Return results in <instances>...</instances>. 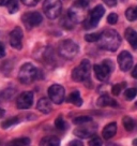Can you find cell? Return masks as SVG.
I'll return each mask as SVG.
<instances>
[{"label":"cell","mask_w":137,"mask_h":146,"mask_svg":"<svg viewBox=\"0 0 137 146\" xmlns=\"http://www.w3.org/2000/svg\"><path fill=\"white\" fill-rule=\"evenodd\" d=\"M103 66H104V67H105L106 69H107V70H108V71H109L110 73L113 72V71H114V69H115V64H114V62H113V61H111V60L110 59H106V60H104V61H103Z\"/></svg>","instance_id":"d6a6232c"},{"label":"cell","mask_w":137,"mask_h":146,"mask_svg":"<svg viewBox=\"0 0 137 146\" xmlns=\"http://www.w3.org/2000/svg\"><path fill=\"white\" fill-rule=\"evenodd\" d=\"M97 105L101 108H105V106H117V102L107 95H103L97 99Z\"/></svg>","instance_id":"ac0fdd59"},{"label":"cell","mask_w":137,"mask_h":146,"mask_svg":"<svg viewBox=\"0 0 137 146\" xmlns=\"http://www.w3.org/2000/svg\"><path fill=\"white\" fill-rule=\"evenodd\" d=\"M8 0H0V5H7Z\"/></svg>","instance_id":"60d3db41"},{"label":"cell","mask_w":137,"mask_h":146,"mask_svg":"<svg viewBox=\"0 0 137 146\" xmlns=\"http://www.w3.org/2000/svg\"><path fill=\"white\" fill-rule=\"evenodd\" d=\"M55 126L57 129H60V130H64L65 128H67V123L64 121V119L59 116V117H57L55 120Z\"/></svg>","instance_id":"f1b7e54d"},{"label":"cell","mask_w":137,"mask_h":146,"mask_svg":"<svg viewBox=\"0 0 137 146\" xmlns=\"http://www.w3.org/2000/svg\"><path fill=\"white\" fill-rule=\"evenodd\" d=\"M5 115V111L3 109H0V118H2Z\"/></svg>","instance_id":"ab89813d"},{"label":"cell","mask_w":137,"mask_h":146,"mask_svg":"<svg viewBox=\"0 0 137 146\" xmlns=\"http://www.w3.org/2000/svg\"><path fill=\"white\" fill-rule=\"evenodd\" d=\"M100 38V33H89L85 36V40L87 42H97Z\"/></svg>","instance_id":"f546056e"},{"label":"cell","mask_w":137,"mask_h":146,"mask_svg":"<svg viewBox=\"0 0 137 146\" xmlns=\"http://www.w3.org/2000/svg\"><path fill=\"white\" fill-rule=\"evenodd\" d=\"M91 121H92V118L89 117V116H79V117L74 118V120H73V123H75V125H78V126H82V125H85V123H91Z\"/></svg>","instance_id":"4316f807"},{"label":"cell","mask_w":137,"mask_h":146,"mask_svg":"<svg viewBox=\"0 0 137 146\" xmlns=\"http://www.w3.org/2000/svg\"><path fill=\"white\" fill-rule=\"evenodd\" d=\"M96 125L91 123H85L82 125L80 127H78L77 129L74 130V134L78 137H82V139H87V137H92L96 133Z\"/></svg>","instance_id":"30bf717a"},{"label":"cell","mask_w":137,"mask_h":146,"mask_svg":"<svg viewBox=\"0 0 137 146\" xmlns=\"http://www.w3.org/2000/svg\"><path fill=\"white\" fill-rule=\"evenodd\" d=\"M132 76L134 78H136L137 80V64L135 66V68L133 69V71H132Z\"/></svg>","instance_id":"f35d334b"},{"label":"cell","mask_w":137,"mask_h":146,"mask_svg":"<svg viewBox=\"0 0 137 146\" xmlns=\"http://www.w3.org/2000/svg\"><path fill=\"white\" fill-rule=\"evenodd\" d=\"M133 145H134V146H137V139H135V140L133 141Z\"/></svg>","instance_id":"b9f144b4"},{"label":"cell","mask_w":137,"mask_h":146,"mask_svg":"<svg viewBox=\"0 0 137 146\" xmlns=\"http://www.w3.org/2000/svg\"><path fill=\"white\" fill-rule=\"evenodd\" d=\"M38 78V69L32 64H25L18 72V80L23 84H31Z\"/></svg>","instance_id":"277c9868"},{"label":"cell","mask_w":137,"mask_h":146,"mask_svg":"<svg viewBox=\"0 0 137 146\" xmlns=\"http://www.w3.org/2000/svg\"><path fill=\"white\" fill-rule=\"evenodd\" d=\"M103 145V142H102V139L97 137H92V139L89 141V146H102Z\"/></svg>","instance_id":"1f68e13d"},{"label":"cell","mask_w":137,"mask_h":146,"mask_svg":"<svg viewBox=\"0 0 137 146\" xmlns=\"http://www.w3.org/2000/svg\"><path fill=\"white\" fill-rule=\"evenodd\" d=\"M22 2L28 7H34L38 5V0H22Z\"/></svg>","instance_id":"e575fe53"},{"label":"cell","mask_w":137,"mask_h":146,"mask_svg":"<svg viewBox=\"0 0 137 146\" xmlns=\"http://www.w3.org/2000/svg\"><path fill=\"white\" fill-rule=\"evenodd\" d=\"M5 7L8 8V11L11 14L16 13L18 11V3L16 1H14V0H8V3H7Z\"/></svg>","instance_id":"484cf974"},{"label":"cell","mask_w":137,"mask_h":146,"mask_svg":"<svg viewBox=\"0 0 137 146\" xmlns=\"http://www.w3.org/2000/svg\"><path fill=\"white\" fill-rule=\"evenodd\" d=\"M5 56V45L0 42V58H3Z\"/></svg>","instance_id":"8d00e7d4"},{"label":"cell","mask_w":137,"mask_h":146,"mask_svg":"<svg viewBox=\"0 0 137 146\" xmlns=\"http://www.w3.org/2000/svg\"><path fill=\"white\" fill-rule=\"evenodd\" d=\"M68 146H84V144H82V142L80 141V140H73V141L70 142V144H68Z\"/></svg>","instance_id":"d590c367"},{"label":"cell","mask_w":137,"mask_h":146,"mask_svg":"<svg viewBox=\"0 0 137 146\" xmlns=\"http://www.w3.org/2000/svg\"><path fill=\"white\" fill-rule=\"evenodd\" d=\"M68 102L72 103V104L76 105V106H82V99L80 97L79 91H73L70 94V96L68 98Z\"/></svg>","instance_id":"ffe728a7"},{"label":"cell","mask_w":137,"mask_h":146,"mask_svg":"<svg viewBox=\"0 0 137 146\" xmlns=\"http://www.w3.org/2000/svg\"><path fill=\"white\" fill-rule=\"evenodd\" d=\"M90 70H91V64L87 59H84L79 64L78 67L73 70L72 72V78L74 82H84L86 81L89 75H90Z\"/></svg>","instance_id":"5b68a950"},{"label":"cell","mask_w":137,"mask_h":146,"mask_svg":"<svg viewBox=\"0 0 137 146\" xmlns=\"http://www.w3.org/2000/svg\"><path fill=\"white\" fill-rule=\"evenodd\" d=\"M93 70H94V74H96V80H99L101 82L105 81L106 78H108V75L110 74L109 71L103 64H96L93 67Z\"/></svg>","instance_id":"9a60e30c"},{"label":"cell","mask_w":137,"mask_h":146,"mask_svg":"<svg viewBox=\"0 0 137 146\" xmlns=\"http://www.w3.org/2000/svg\"><path fill=\"white\" fill-rule=\"evenodd\" d=\"M122 123H123L124 128H125L128 131L133 130L134 127H135V121H134V119H133L132 117H130V116H124Z\"/></svg>","instance_id":"603a6c76"},{"label":"cell","mask_w":137,"mask_h":146,"mask_svg":"<svg viewBox=\"0 0 137 146\" xmlns=\"http://www.w3.org/2000/svg\"><path fill=\"white\" fill-rule=\"evenodd\" d=\"M22 21H23L25 27L27 28L28 30H30L32 28L39 26L42 23L43 17H42V15L39 12L33 11V12H27V13L24 14L23 17H22Z\"/></svg>","instance_id":"ba28073f"},{"label":"cell","mask_w":137,"mask_h":146,"mask_svg":"<svg viewBox=\"0 0 137 146\" xmlns=\"http://www.w3.org/2000/svg\"><path fill=\"white\" fill-rule=\"evenodd\" d=\"M48 97L51 102H54L56 104H61L65 97V90L63 86H61L59 84L51 85L48 88Z\"/></svg>","instance_id":"9c48e42d"},{"label":"cell","mask_w":137,"mask_h":146,"mask_svg":"<svg viewBox=\"0 0 137 146\" xmlns=\"http://www.w3.org/2000/svg\"><path fill=\"white\" fill-rule=\"evenodd\" d=\"M105 13V9L102 5H96L94 9H92V11L87 15V18L85 21V29H92L97 25V23L100 22V19L102 16Z\"/></svg>","instance_id":"52a82bcc"},{"label":"cell","mask_w":137,"mask_h":146,"mask_svg":"<svg viewBox=\"0 0 137 146\" xmlns=\"http://www.w3.org/2000/svg\"><path fill=\"white\" fill-rule=\"evenodd\" d=\"M125 16L130 22H134L137 19V7H131L125 11Z\"/></svg>","instance_id":"7402d4cb"},{"label":"cell","mask_w":137,"mask_h":146,"mask_svg":"<svg viewBox=\"0 0 137 146\" xmlns=\"http://www.w3.org/2000/svg\"><path fill=\"white\" fill-rule=\"evenodd\" d=\"M88 5L89 2L88 1H76L71 9H68V18L75 23H82L84 22L88 15Z\"/></svg>","instance_id":"7a4b0ae2"},{"label":"cell","mask_w":137,"mask_h":146,"mask_svg":"<svg viewBox=\"0 0 137 146\" xmlns=\"http://www.w3.org/2000/svg\"><path fill=\"white\" fill-rule=\"evenodd\" d=\"M33 103V94L31 91H24L17 97L16 100V105L19 110H27L31 108Z\"/></svg>","instance_id":"8fae6325"},{"label":"cell","mask_w":137,"mask_h":146,"mask_svg":"<svg viewBox=\"0 0 137 146\" xmlns=\"http://www.w3.org/2000/svg\"><path fill=\"white\" fill-rule=\"evenodd\" d=\"M37 109L42 112L43 114H49L53 110V105H51V101L47 98H41L38 101Z\"/></svg>","instance_id":"5bb4252c"},{"label":"cell","mask_w":137,"mask_h":146,"mask_svg":"<svg viewBox=\"0 0 137 146\" xmlns=\"http://www.w3.org/2000/svg\"><path fill=\"white\" fill-rule=\"evenodd\" d=\"M125 86H126V83L125 82L116 84V85H114L113 88H111V94H113L114 96H119V95H120V92L125 88Z\"/></svg>","instance_id":"d4e9b609"},{"label":"cell","mask_w":137,"mask_h":146,"mask_svg":"<svg viewBox=\"0 0 137 146\" xmlns=\"http://www.w3.org/2000/svg\"><path fill=\"white\" fill-rule=\"evenodd\" d=\"M19 123L18 117H12V118H9L7 119V120H3L1 123V127L3 128V129H8V128L12 127V126H14V125H16V123Z\"/></svg>","instance_id":"cb8c5ba5"},{"label":"cell","mask_w":137,"mask_h":146,"mask_svg":"<svg viewBox=\"0 0 137 146\" xmlns=\"http://www.w3.org/2000/svg\"><path fill=\"white\" fill-rule=\"evenodd\" d=\"M136 96H137L136 88H130V89H126L125 92H124V97H125L126 100H133Z\"/></svg>","instance_id":"83f0119b"},{"label":"cell","mask_w":137,"mask_h":146,"mask_svg":"<svg viewBox=\"0 0 137 146\" xmlns=\"http://www.w3.org/2000/svg\"><path fill=\"white\" fill-rule=\"evenodd\" d=\"M61 24L63 25L64 28H67V29H72L73 28V25L74 23L68 18V16L67 15V16H64L63 19H62V22H61Z\"/></svg>","instance_id":"4dcf8cb0"},{"label":"cell","mask_w":137,"mask_h":146,"mask_svg":"<svg viewBox=\"0 0 137 146\" xmlns=\"http://www.w3.org/2000/svg\"><path fill=\"white\" fill-rule=\"evenodd\" d=\"M23 30L19 27L14 28L10 33V44L16 50H22L23 47Z\"/></svg>","instance_id":"7c38bea8"},{"label":"cell","mask_w":137,"mask_h":146,"mask_svg":"<svg viewBox=\"0 0 137 146\" xmlns=\"http://www.w3.org/2000/svg\"><path fill=\"white\" fill-rule=\"evenodd\" d=\"M99 44L102 48L110 52H115L119 48L121 44V36L114 29H107L100 35L99 38Z\"/></svg>","instance_id":"6da1fadb"},{"label":"cell","mask_w":137,"mask_h":146,"mask_svg":"<svg viewBox=\"0 0 137 146\" xmlns=\"http://www.w3.org/2000/svg\"><path fill=\"white\" fill-rule=\"evenodd\" d=\"M124 36L126 41L130 43V45L132 46L133 48H137V32L133 29V28H128L125 32H124Z\"/></svg>","instance_id":"2e32d148"},{"label":"cell","mask_w":137,"mask_h":146,"mask_svg":"<svg viewBox=\"0 0 137 146\" xmlns=\"http://www.w3.org/2000/svg\"><path fill=\"white\" fill-rule=\"evenodd\" d=\"M29 144H30V139L24 137L12 140L7 144V146H29Z\"/></svg>","instance_id":"44dd1931"},{"label":"cell","mask_w":137,"mask_h":146,"mask_svg":"<svg viewBox=\"0 0 137 146\" xmlns=\"http://www.w3.org/2000/svg\"><path fill=\"white\" fill-rule=\"evenodd\" d=\"M104 3L107 5H109V7H115V5H117V1H115V0H104Z\"/></svg>","instance_id":"74e56055"},{"label":"cell","mask_w":137,"mask_h":146,"mask_svg":"<svg viewBox=\"0 0 137 146\" xmlns=\"http://www.w3.org/2000/svg\"><path fill=\"white\" fill-rule=\"evenodd\" d=\"M43 11L49 19H55L61 14L62 5L58 0H46L43 3Z\"/></svg>","instance_id":"8992f818"},{"label":"cell","mask_w":137,"mask_h":146,"mask_svg":"<svg viewBox=\"0 0 137 146\" xmlns=\"http://www.w3.org/2000/svg\"><path fill=\"white\" fill-rule=\"evenodd\" d=\"M117 22H118V15L116 13H110L107 17V23L110 25H115Z\"/></svg>","instance_id":"836d02e7"},{"label":"cell","mask_w":137,"mask_h":146,"mask_svg":"<svg viewBox=\"0 0 137 146\" xmlns=\"http://www.w3.org/2000/svg\"><path fill=\"white\" fill-rule=\"evenodd\" d=\"M118 64L122 71H128L133 66V57L128 50H123L118 55Z\"/></svg>","instance_id":"4fadbf2b"},{"label":"cell","mask_w":137,"mask_h":146,"mask_svg":"<svg viewBox=\"0 0 137 146\" xmlns=\"http://www.w3.org/2000/svg\"><path fill=\"white\" fill-rule=\"evenodd\" d=\"M117 132V123H110L108 125H106L104 129H103V132L102 135L105 140H109L113 137H115V134Z\"/></svg>","instance_id":"e0dca14e"},{"label":"cell","mask_w":137,"mask_h":146,"mask_svg":"<svg viewBox=\"0 0 137 146\" xmlns=\"http://www.w3.org/2000/svg\"><path fill=\"white\" fill-rule=\"evenodd\" d=\"M58 52L65 59H73L78 54L79 47L72 40H63L60 42L59 46H58Z\"/></svg>","instance_id":"3957f363"},{"label":"cell","mask_w":137,"mask_h":146,"mask_svg":"<svg viewBox=\"0 0 137 146\" xmlns=\"http://www.w3.org/2000/svg\"><path fill=\"white\" fill-rule=\"evenodd\" d=\"M60 140L57 137H43L39 146H59Z\"/></svg>","instance_id":"d6986e66"}]
</instances>
